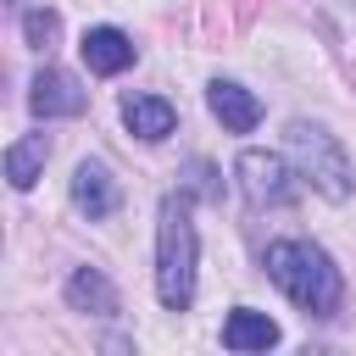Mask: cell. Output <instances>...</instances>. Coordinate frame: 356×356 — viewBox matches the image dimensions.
<instances>
[{
  "label": "cell",
  "instance_id": "52a82bcc",
  "mask_svg": "<svg viewBox=\"0 0 356 356\" xmlns=\"http://www.w3.org/2000/svg\"><path fill=\"white\" fill-rule=\"evenodd\" d=\"M78 50H83V67H89V72H100V78H117V72H128V67H134V56H139V44H134L122 28H111V22L89 28Z\"/></svg>",
  "mask_w": 356,
  "mask_h": 356
},
{
  "label": "cell",
  "instance_id": "277c9868",
  "mask_svg": "<svg viewBox=\"0 0 356 356\" xmlns=\"http://www.w3.org/2000/svg\"><path fill=\"white\" fill-rule=\"evenodd\" d=\"M234 178H239V195H245L256 211L289 206V200L300 195V172H295V161L278 156V150H239Z\"/></svg>",
  "mask_w": 356,
  "mask_h": 356
},
{
  "label": "cell",
  "instance_id": "5b68a950",
  "mask_svg": "<svg viewBox=\"0 0 356 356\" xmlns=\"http://www.w3.org/2000/svg\"><path fill=\"white\" fill-rule=\"evenodd\" d=\"M83 89H78V78L72 72H61V67H39L33 72V83H28V111L39 117V122H56V117H78L83 111Z\"/></svg>",
  "mask_w": 356,
  "mask_h": 356
},
{
  "label": "cell",
  "instance_id": "9c48e42d",
  "mask_svg": "<svg viewBox=\"0 0 356 356\" xmlns=\"http://www.w3.org/2000/svg\"><path fill=\"white\" fill-rule=\"evenodd\" d=\"M67 306L83 312V317H117V284L100 273V267H72L67 273Z\"/></svg>",
  "mask_w": 356,
  "mask_h": 356
},
{
  "label": "cell",
  "instance_id": "7a4b0ae2",
  "mask_svg": "<svg viewBox=\"0 0 356 356\" xmlns=\"http://www.w3.org/2000/svg\"><path fill=\"white\" fill-rule=\"evenodd\" d=\"M195 267H200L195 206H189V189H178V195H161V211H156V300L167 312H184L195 300Z\"/></svg>",
  "mask_w": 356,
  "mask_h": 356
},
{
  "label": "cell",
  "instance_id": "7c38bea8",
  "mask_svg": "<svg viewBox=\"0 0 356 356\" xmlns=\"http://www.w3.org/2000/svg\"><path fill=\"white\" fill-rule=\"evenodd\" d=\"M44 161H50V139H44V134L17 139V145L6 150V184H11V189H33V184L44 178Z\"/></svg>",
  "mask_w": 356,
  "mask_h": 356
},
{
  "label": "cell",
  "instance_id": "ba28073f",
  "mask_svg": "<svg viewBox=\"0 0 356 356\" xmlns=\"http://www.w3.org/2000/svg\"><path fill=\"white\" fill-rule=\"evenodd\" d=\"M206 106H211V117H217L228 134H250V128L261 122V100H256L245 83H234V78H211V83H206Z\"/></svg>",
  "mask_w": 356,
  "mask_h": 356
},
{
  "label": "cell",
  "instance_id": "4fadbf2b",
  "mask_svg": "<svg viewBox=\"0 0 356 356\" xmlns=\"http://www.w3.org/2000/svg\"><path fill=\"white\" fill-rule=\"evenodd\" d=\"M22 39H28L33 50H50V44L61 39V17H56V11H44V6L22 11Z\"/></svg>",
  "mask_w": 356,
  "mask_h": 356
},
{
  "label": "cell",
  "instance_id": "8fae6325",
  "mask_svg": "<svg viewBox=\"0 0 356 356\" xmlns=\"http://www.w3.org/2000/svg\"><path fill=\"white\" fill-rule=\"evenodd\" d=\"M222 345L228 350H273L278 345V323L256 306H234L222 317Z\"/></svg>",
  "mask_w": 356,
  "mask_h": 356
},
{
  "label": "cell",
  "instance_id": "5bb4252c",
  "mask_svg": "<svg viewBox=\"0 0 356 356\" xmlns=\"http://www.w3.org/2000/svg\"><path fill=\"white\" fill-rule=\"evenodd\" d=\"M184 189H189V195H200V200H211V195H217V178H211V161H200V156H195V161L184 167Z\"/></svg>",
  "mask_w": 356,
  "mask_h": 356
},
{
  "label": "cell",
  "instance_id": "6da1fadb",
  "mask_svg": "<svg viewBox=\"0 0 356 356\" xmlns=\"http://www.w3.org/2000/svg\"><path fill=\"white\" fill-rule=\"evenodd\" d=\"M261 267L306 317H334L339 300H345V278H339L334 256L323 245H312V239H273Z\"/></svg>",
  "mask_w": 356,
  "mask_h": 356
},
{
  "label": "cell",
  "instance_id": "8992f818",
  "mask_svg": "<svg viewBox=\"0 0 356 356\" xmlns=\"http://www.w3.org/2000/svg\"><path fill=\"white\" fill-rule=\"evenodd\" d=\"M72 206L89 217V222H100V217H111L117 206H122V189H117V178H111V167L106 161H78L72 167Z\"/></svg>",
  "mask_w": 356,
  "mask_h": 356
},
{
  "label": "cell",
  "instance_id": "3957f363",
  "mask_svg": "<svg viewBox=\"0 0 356 356\" xmlns=\"http://www.w3.org/2000/svg\"><path fill=\"white\" fill-rule=\"evenodd\" d=\"M284 156L295 161L300 184H312L323 200H345V195H350V184H356L345 145H339L323 122H312V117H295V122L284 128Z\"/></svg>",
  "mask_w": 356,
  "mask_h": 356
},
{
  "label": "cell",
  "instance_id": "30bf717a",
  "mask_svg": "<svg viewBox=\"0 0 356 356\" xmlns=\"http://www.w3.org/2000/svg\"><path fill=\"white\" fill-rule=\"evenodd\" d=\"M122 128L145 145H161L172 128H178V111L161 100V95H128L122 100Z\"/></svg>",
  "mask_w": 356,
  "mask_h": 356
}]
</instances>
